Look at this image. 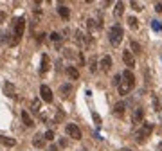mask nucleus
<instances>
[{
	"label": "nucleus",
	"mask_w": 162,
	"mask_h": 151,
	"mask_svg": "<svg viewBox=\"0 0 162 151\" xmlns=\"http://www.w3.org/2000/svg\"><path fill=\"white\" fill-rule=\"evenodd\" d=\"M70 92H72V85H69V83H67V85H61V86H60V94L61 95H69Z\"/></svg>",
	"instance_id": "18"
},
{
	"label": "nucleus",
	"mask_w": 162,
	"mask_h": 151,
	"mask_svg": "<svg viewBox=\"0 0 162 151\" xmlns=\"http://www.w3.org/2000/svg\"><path fill=\"white\" fill-rule=\"evenodd\" d=\"M122 79H124V81H128L132 86H135V76L132 74V70H128V68H126V70L122 72Z\"/></svg>",
	"instance_id": "12"
},
{
	"label": "nucleus",
	"mask_w": 162,
	"mask_h": 151,
	"mask_svg": "<svg viewBox=\"0 0 162 151\" xmlns=\"http://www.w3.org/2000/svg\"><path fill=\"white\" fill-rule=\"evenodd\" d=\"M151 132H153V124H151V122H144V124H142V128L135 133V140H137L139 144H142V142L148 139V135H150Z\"/></svg>",
	"instance_id": "3"
},
{
	"label": "nucleus",
	"mask_w": 162,
	"mask_h": 151,
	"mask_svg": "<svg viewBox=\"0 0 162 151\" xmlns=\"http://www.w3.org/2000/svg\"><path fill=\"white\" fill-rule=\"evenodd\" d=\"M63 117H65V113L60 110V112L56 113V119H54V121H56V122H61V119H63Z\"/></svg>",
	"instance_id": "33"
},
{
	"label": "nucleus",
	"mask_w": 162,
	"mask_h": 151,
	"mask_svg": "<svg viewBox=\"0 0 162 151\" xmlns=\"http://www.w3.org/2000/svg\"><path fill=\"white\" fill-rule=\"evenodd\" d=\"M67 74H69L70 79H74V81L79 77V72H78V68H76V67H67Z\"/></svg>",
	"instance_id": "16"
},
{
	"label": "nucleus",
	"mask_w": 162,
	"mask_h": 151,
	"mask_svg": "<svg viewBox=\"0 0 162 151\" xmlns=\"http://www.w3.org/2000/svg\"><path fill=\"white\" fill-rule=\"evenodd\" d=\"M43 137H45L47 140H52V139H54V132H52V130H47V132L43 133Z\"/></svg>",
	"instance_id": "28"
},
{
	"label": "nucleus",
	"mask_w": 162,
	"mask_h": 151,
	"mask_svg": "<svg viewBox=\"0 0 162 151\" xmlns=\"http://www.w3.org/2000/svg\"><path fill=\"white\" fill-rule=\"evenodd\" d=\"M128 25H130L132 29H137V27H139V22H137L135 16H130V18H128Z\"/></svg>",
	"instance_id": "25"
},
{
	"label": "nucleus",
	"mask_w": 162,
	"mask_h": 151,
	"mask_svg": "<svg viewBox=\"0 0 162 151\" xmlns=\"http://www.w3.org/2000/svg\"><path fill=\"white\" fill-rule=\"evenodd\" d=\"M58 13H60V16L63 20H69V18H70V9H69L67 5H60V7H58Z\"/></svg>",
	"instance_id": "14"
},
{
	"label": "nucleus",
	"mask_w": 162,
	"mask_h": 151,
	"mask_svg": "<svg viewBox=\"0 0 162 151\" xmlns=\"http://www.w3.org/2000/svg\"><path fill=\"white\" fill-rule=\"evenodd\" d=\"M99 67H101V70L108 72V70L112 68V58H110V56H103L101 61H99Z\"/></svg>",
	"instance_id": "9"
},
{
	"label": "nucleus",
	"mask_w": 162,
	"mask_h": 151,
	"mask_svg": "<svg viewBox=\"0 0 162 151\" xmlns=\"http://www.w3.org/2000/svg\"><path fill=\"white\" fill-rule=\"evenodd\" d=\"M88 68H90V72H96V70H97V59H96V58H90Z\"/></svg>",
	"instance_id": "21"
},
{
	"label": "nucleus",
	"mask_w": 162,
	"mask_h": 151,
	"mask_svg": "<svg viewBox=\"0 0 162 151\" xmlns=\"http://www.w3.org/2000/svg\"><path fill=\"white\" fill-rule=\"evenodd\" d=\"M23 29H25V18L20 16L15 20V38L11 40V45H16L20 41V38L23 36Z\"/></svg>",
	"instance_id": "2"
},
{
	"label": "nucleus",
	"mask_w": 162,
	"mask_h": 151,
	"mask_svg": "<svg viewBox=\"0 0 162 151\" xmlns=\"http://www.w3.org/2000/svg\"><path fill=\"white\" fill-rule=\"evenodd\" d=\"M142 119H144V110L142 108H135L133 110V115H132V122L133 124H139V122H142Z\"/></svg>",
	"instance_id": "8"
},
{
	"label": "nucleus",
	"mask_w": 162,
	"mask_h": 151,
	"mask_svg": "<svg viewBox=\"0 0 162 151\" xmlns=\"http://www.w3.org/2000/svg\"><path fill=\"white\" fill-rule=\"evenodd\" d=\"M60 146H61V148H65V146H67V140H63V139H61V140H60Z\"/></svg>",
	"instance_id": "36"
},
{
	"label": "nucleus",
	"mask_w": 162,
	"mask_h": 151,
	"mask_svg": "<svg viewBox=\"0 0 162 151\" xmlns=\"http://www.w3.org/2000/svg\"><path fill=\"white\" fill-rule=\"evenodd\" d=\"M155 11H157V13H162V4H160V2H157V4H155Z\"/></svg>",
	"instance_id": "34"
},
{
	"label": "nucleus",
	"mask_w": 162,
	"mask_h": 151,
	"mask_svg": "<svg viewBox=\"0 0 162 151\" xmlns=\"http://www.w3.org/2000/svg\"><path fill=\"white\" fill-rule=\"evenodd\" d=\"M0 144L5 146V148H13V146L16 144V140L11 139V137H0Z\"/></svg>",
	"instance_id": "13"
},
{
	"label": "nucleus",
	"mask_w": 162,
	"mask_h": 151,
	"mask_svg": "<svg viewBox=\"0 0 162 151\" xmlns=\"http://www.w3.org/2000/svg\"><path fill=\"white\" fill-rule=\"evenodd\" d=\"M122 151H132V149H128V148H124V149H122Z\"/></svg>",
	"instance_id": "37"
},
{
	"label": "nucleus",
	"mask_w": 162,
	"mask_h": 151,
	"mask_svg": "<svg viewBox=\"0 0 162 151\" xmlns=\"http://www.w3.org/2000/svg\"><path fill=\"white\" fill-rule=\"evenodd\" d=\"M4 95H7V97H15L16 95V86L11 81H5L4 83Z\"/></svg>",
	"instance_id": "7"
},
{
	"label": "nucleus",
	"mask_w": 162,
	"mask_h": 151,
	"mask_svg": "<svg viewBox=\"0 0 162 151\" xmlns=\"http://www.w3.org/2000/svg\"><path fill=\"white\" fill-rule=\"evenodd\" d=\"M43 144H45V137L38 133V135L33 139V146H34V148H43Z\"/></svg>",
	"instance_id": "15"
},
{
	"label": "nucleus",
	"mask_w": 162,
	"mask_h": 151,
	"mask_svg": "<svg viewBox=\"0 0 162 151\" xmlns=\"http://www.w3.org/2000/svg\"><path fill=\"white\" fill-rule=\"evenodd\" d=\"M4 20H5V15H4V11H0V23H4Z\"/></svg>",
	"instance_id": "35"
},
{
	"label": "nucleus",
	"mask_w": 162,
	"mask_h": 151,
	"mask_svg": "<svg viewBox=\"0 0 162 151\" xmlns=\"http://www.w3.org/2000/svg\"><path fill=\"white\" fill-rule=\"evenodd\" d=\"M132 7H133L135 11H142V4H139V2H135V0H132Z\"/></svg>",
	"instance_id": "29"
},
{
	"label": "nucleus",
	"mask_w": 162,
	"mask_h": 151,
	"mask_svg": "<svg viewBox=\"0 0 162 151\" xmlns=\"http://www.w3.org/2000/svg\"><path fill=\"white\" fill-rule=\"evenodd\" d=\"M67 133L70 135V139H76V140H79L81 137V130L76 126V124H67Z\"/></svg>",
	"instance_id": "6"
},
{
	"label": "nucleus",
	"mask_w": 162,
	"mask_h": 151,
	"mask_svg": "<svg viewBox=\"0 0 162 151\" xmlns=\"http://www.w3.org/2000/svg\"><path fill=\"white\" fill-rule=\"evenodd\" d=\"M130 47H132V51H133L135 54H142V47L137 43V41H132V43H130Z\"/></svg>",
	"instance_id": "20"
},
{
	"label": "nucleus",
	"mask_w": 162,
	"mask_h": 151,
	"mask_svg": "<svg viewBox=\"0 0 162 151\" xmlns=\"http://www.w3.org/2000/svg\"><path fill=\"white\" fill-rule=\"evenodd\" d=\"M22 121H23L25 126H33V119H31L29 112H22Z\"/></svg>",
	"instance_id": "17"
},
{
	"label": "nucleus",
	"mask_w": 162,
	"mask_h": 151,
	"mask_svg": "<svg viewBox=\"0 0 162 151\" xmlns=\"http://www.w3.org/2000/svg\"><path fill=\"white\" fill-rule=\"evenodd\" d=\"M40 95H41V99L45 101V103H52V90L47 86V85H41L40 86Z\"/></svg>",
	"instance_id": "4"
},
{
	"label": "nucleus",
	"mask_w": 162,
	"mask_h": 151,
	"mask_svg": "<svg viewBox=\"0 0 162 151\" xmlns=\"http://www.w3.org/2000/svg\"><path fill=\"white\" fill-rule=\"evenodd\" d=\"M122 61L126 63L128 70L135 67V58H133V54H132V51H124V52H122Z\"/></svg>",
	"instance_id": "5"
},
{
	"label": "nucleus",
	"mask_w": 162,
	"mask_h": 151,
	"mask_svg": "<svg viewBox=\"0 0 162 151\" xmlns=\"http://www.w3.org/2000/svg\"><path fill=\"white\" fill-rule=\"evenodd\" d=\"M7 38H9V33H2V34H0V45H7V43L11 45V41H9Z\"/></svg>",
	"instance_id": "24"
},
{
	"label": "nucleus",
	"mask_w": 162,
	"mask_h": 151,
	"mask_svg": "<svg viewBox=\"0 0 162 151\" xmlns=\"http://www.w3.org/2000/svg\"><path fill=\"white\" fill-rule=\"evenodd\" d=\"M108 38H110V43H112L114 47H117L122 41V38H124V31H122L121 25H114V27L110 29V33H108Z\"/></svg>",
	"instance_id": "1"
},
{
	"label": "nucleus",
	"mask_w": 162,
	"mask_h": 151,
	"mask_svg": "<svg viewBox=\"0 0 162 151\" xmlns=\"http://www.w3.org/2000/svg\"><path fill=\"white\" fill-rule=\"evenodd\" d=\"M122 13H124V4L122 2H117L115 4V16H121Z\"/></svg>",
	"instance_id": "22"
},
{
	"label": "nucleus",
	"mask_w": 162,
	"mask_h": 151,
	"mask_svg": "<svg viewBox=\"0 0 162 151\" xmlns=\"http://www.w3.org/2000/svg\"><path fill=\"white\" fill-rule=\"evenodd\" d=\"M151 27H153L155 31H162V25H160V22H157V20H155V22H151Z\"/></svg>",
	"instance_id": "30"
},
{
	"label": "nucleus",
	"mask_w": 162,
	"mask_h": 151,
	"mask_svg": "<svg viewBox=\"0 0 162 151\" xmlns=\"http://www.w3.org/2000/svg\"><path fill=\"white\" fill-rule=\"evenodd\" d=\"M124 108H126V104H124V103H117V104H115V108H114L115 115H119V117H121L122 113H124Z\"/></svg>",
	"instance_id": "19"
},
{
	"label": "nucleus",
	"mask_w": 162,
	"mask_h": 151,
	"mask_svg": "<svg viewBox=\"0 0 162 151\" xmlns=\"http://www.w3.org/2000/svg\"><path fill=\"white\" fill-rule=\"evenodd\" d=\"M31 110L34 113L40 112V99H33V103H31Z\"/></svg>",
	"instance_id": "23"
},
{
	"label": "nucleus",
	"mask_w": 162,
	"mask_h": 151,
	"mask_svg": "<svg viewBox=\"0 0 162 151\" xmlns=\"http://www.w3.org/2000/svg\"><path fill=\"white\" fill-rule=\"evenodd\" d=\"M51 40L58 43V41H60V40H61V36H60V34H58V33H51Z\"/></svg>",
	"instance_id": "32"
},
{
	"label": "nucleus",
	"mask_w": 162,
	"mask_h": 151,
	"mask_svg": "<svg viewBox=\"0 0 162 151\" xmlns=\"http://www.w3.org/2000/svg\"><path fill=\"white\" fill-rule=\"evenodd\" d=\"M121 81H122V74H117L115 77H114V85H117V86H119V85H121Z\"/></svg>",
	"instance_id": "31"
},
{
	"label": "nucleus",
	"mask_w": 162,
	"mask_h": 151,
	"mask_svg": "<svg viewBox=\"0 0 162 151\" xmlns=\"http://www.w3.org/2000/svg\"><path fill=\"white\" fill-rule=\"evenodd\" d=\"M92 119H94V122H96V126L99 128V126H101V117H99V115H97V113H96V112H92Z\"/></svg>",
	"instance_id": "27"
},
{
	"label": "nucleus",
	"mask_w": 162,
	"mask_h": 151,
	"mask_svg": "<svg viewBox=\"0 0 162 151\" xmlns=\"http://www.w3.org/2000/svg\"><path fill=\"white\" fill-rule=\"evenodd\" d=\"M49 68H51V59H49L47 54H43L41 56V65H40V74H45Z\"/></svg>",
	"instance_id": "10"
},
{
	"label": "nucleus",
	"mask_w": 162,
	"mask_h": 151,
	"mask_svg": "<svg viewBox=\"0 0 162 151\" xmlns=\"http://www.w3.org/2000/svg\"><path fill=\"white\" fill-rule=\"evenodd\" d=\"M117 88H119V94H121V95H128V94H130V90H132L133 86H132V85H130L128 81H124V79H122L121 85H119Z\"/></svg>",
	"instance_id": "11"
},
{
	"label": "nucleus",
	"mask_w": 162,
	"mask_h": 151,
	"mask_svg": "<svg viewBox=\"0 0 162 151\" xmlns=\"http://www.w3.org/2000/svg\"><path fill=\"white\" fill-rule=\"evenodd\" d=\"M86 27H88V29H90V31H94V29H97V27H99V25H97V23H96V22H94V20H86Z\"/></svg>",
	"instance_id": "26"
}]
</instances>
